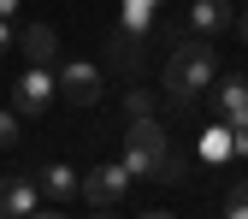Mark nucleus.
<instances>
[{
    "label": "nucleus",
    "mask_w": 248,
    "mask_h": 219,
    "mask_svg": "<svg viewBox=\"0 0 248 219\" xmlns=\"http://www.w3.org/2000/svg\"><path fill=\"white\" fill-rule=\"evenodd\" d=\"M142 219H171V213H142Z\"/></svg>",
    "instance_id": "nucleus-20"
},
{
    "label": "nucleus",
    "mask_w": 248,
    "mask_h": 219,
    "mask_svg": "<svg viewBox=\"0 0 248 219\" xmlns=\"http://www.w3.org/2000/svg\"><path fill=\"white\" fill-rule=\"evenodd\" d=\"M160 83H166V95H171L177 113H195L201 95L219 83V59H213L207 36H183V42H171L166 66H160Z\"/></svg>",
    "instance_id": "nucleus-1"
},
{
    "label": "nucleus",
    "mask_w": 248,
    "mask_h": 219,
    "mask_svg": "<svg viewBox=\"0 0 248 219\" xmlns=\"http://www.w3.org/2000/svg\"><path fill=\"white\" fill-rule=\"evenodd\" d=\"M130 190V166L124 160H101L95 172H83V202L89 207H118Z\"/></svg>",
    "instance_id": "nucleus-3"
},
{
    "label": "nucleus",
    "mask_w": 248,
    "mask_h": 219,
    "mask_svg": "<svg viewBox=\"0 0 248 219\" xmlns=\"http://www.w3.org/2000/svg\"><path fill=\"white\" fill-rule=\"evenodd\" d=\"M18 142H24V118H18V107H0V148L12 154Z\"/></svg>",
    "instance_id": "nucleus-12"
},
{
    "label": "nucleus",
    "mask_w": 248,
    "mask_h": 219,
    "mask_svg": "<svg viewBox=\"0 0 248 219\" xmlns=\"http://www.w3.org/2000/svg\"><path fill=\"white\" fill-rule=\"evenodd\" d=\"M201 154H207V160H225V154H236V148H231V124H213V131L201 136Z\"/></svg>",
    "instance_id": "nucleus-11"
},
{
    "label": "nucleus",
    "mask_w": 248,
    "mask_h": 219,
    "mask_svg": "<svg viewBox=\"0 0 248 219\" xmlns=\"http://www.w3.org/2000/svg\"><path fill=\"white\" fill-rule=\"evenodd\" d=\"M18 48H24L30 66H53V59H59V36H53V24H24Z\"/></svg>",
    "instance_id": "nucleus-10"
},
{
    "label": "nucleus",
    "mask_w": 248,
    "mask_h": 219,
    "mask_svg": "<svg viewBox=\"0 0 248 219\" xmlns=\"http://www.w3.org/2000/svg\"><path fill=\"white\" fill-rule=\"evenodd\" d=\"M225 219H248V178L225 190Z\"/></svg>",
    "instance_id": "nucleus-13"
},
{
    "label": "nucleus",
    "mask_w": 248,
    "mask_h": 219,
    "mask_svg": "<svg viewBox=\"0 0 248 219\" xmlns=\"http://www.w3.org/2000/svg\"><path fill=\"white\" fill-rule=\"evenodd\" d=\"M6 48H12V24L0 18V53H6Z\"/></svg>",
    "instance_id": "nucleus-16"
},
{
    "label": "nucleus",
    "mask_w": 248,
    "mask_h": 219,
    "mask_svg": "<svg viewBox=\"0 0 248 219\" xmlns=\"http://www.w3.org/2000/svg\"><path fill=\"white\" fill-rule=\"evenodd\" d=\"M124 166H130V178H154V184H177L183 172H189L177 160V148H171V136L160 131L154 113L124 124Z\"/></svg>",
    "instance_id": "nucleus-2"
},
{
    "label": "nucleus",
    "mask_w": 248,
    "mask_h": 219,
    "mask_svg": "<svg viewBox=\"0 0 248 219\" xmlns=\"http://www.w3.org/2000/svg\"><path fill=\"white\" fill-rule=\"evenodd\" d=\"M36 184H42V196H47V202H59V207H65V202H77V190H83V178H77L65 160H42Z\"/></svg>",
    "instance_id": "nucleus-8"
},
{
    "label": "nucleus",
    "mask_w": 248,
    "mask_h": 219,
    "mask_svg": "<svg viewBox=\"0 0 248 219\" xmlns=\"http://www.w3.org/2000/svg\"><path fill=\"white\" fill-rule=\"evenodd\" d=\"M53 83H59V95H65L71 107H95V101H101V89H107L101 66H89V59H71V66H59V71H53Z\"/></svg>",
    "instance_id": "nucleus-4"
},
{
    "label": "nucleus",
    "mask_w": 248,
    "mask_h": 219,
    "mask_svg": "<svg viewBox=\"0 0 248 219\" xmlns=\"http://www.w3.org/2000/svg\"><path fill=\"white\" fill-rule=\"evenodd\" d=\"M53 95H59L53 66H30V71L18 77V89H12V107H18V118H24V113H30V118H42V113L53 107Z\"/></svg>",
    "instance_id": "nucleus-5"
},
{
    "label": "nucleus",
    "mask_w": 248,
    "mask_h": 219,
    "mask_svg": "<svg viewBox=\"0 0 248 219\" xmlns=\"http://www.w3.org/2000/svg\"><path fill=\"white\" fill-rule=\"evenodd\" d=\"M18 12H24V0H0V18H6V24H12Z\"/></svg>",
    "instance_id": "nucleus-15"
},
{
    "label": "nucleus",
    "mask_w": 248,
    "mask_h": 219,
    "mask_svg": "<svg viewBox=\"0 0 248 219\" xmlns=\"http://www.w3.org/2000/svg\"><path fill=\"white\" fill-rule=\"evenodd\" d=\"M36 207H42V184L36 178H24V172L0 178V219H30Z\"/></svg>",
    "instance_id": "nucleus-6"
},
{
    "label": "nucleus",
    "mask_w": 248,
    "mask_h": 219,
    "mask_svg": "<svg viewBox=\"0 0 248 219\" xmlns=\"http://www.w3.org/2000/svg\"><path fill=\"white\" fill-rule=\"evenodd\" d=\"M124 113H130V118H142V113H154V101L142 95V89H130V95H124Z\"/></svg>",
    "instance_id": "nucleus-14"
},
{
    "label": "nucleus",
    "mask_w": 248,
    "mask_h": 219,
    "mask_svg": "<svg viewBox=\"0 0 248 219\" xmlns=\"http://www.w3.org/2000/svg\"><path fill=\"white\" fill-rule=\"evenodd\" d=\"M213 113L225 124H248V77L242 71H225L219 89H213Z\"/></svg>",
    "instance_id": "nucleus-7"
},
{
    "label": "nucleus",
    "mask_w": 248,
    "mask_h": 219,
    "mask_svg": "<svg viewBox=\"0 0 248 219\" xmlns=\"http://www.w3.org/2000/svg\"><path fill=\"white\" fill-rule=\"evenodd\" d=\"M89 219H118V213L112 207H89Z\"/></svg>",
    "instance_id": "nucleus-17"
},
{
    "label": "nucleus",
    "mask_w": 248,
    "mask_h": 219,
    "mask_svg": "<svg viewBox=\"0 0 248 219\" xmlns=\"http://www.w3.org/2000/svg\"><path fill=\"white\" fill-rule=\"evenodd\" d=\"M30 219H65V213H59V207H47V213H30Z\"/></svg>",
    "instance_id": "nucleus-19"
},
{
    "label": "nucleus",
    "mask_w": 248,
    "mask_h": 219,
    "mask_svg": "<svg viewBox=\"0 0 248 219\" xmlns=\"http://www.w3.org/2000/svg\"><path fill=\"white\" fill-rule=\"evenodd\" d=\"M236 36H242V42H248V12H236Z\"/></svg>",
    "instance_id": "nucleus-18"
},
{
    "label": "nucleus",
    "mask_w": 248,
    "mask_h": 219,
    "mask_svg": "<svg viewBox=\"0 0 248 219\" xmlns=\"http://www.w3.org/2000/svg\"><path fill=\"white\" fill-rule=\"evenodd\" d=\"M189 24L195 36H219V30H236V12L231 0H189Z\"/></svg>",
    "instance_id": "nucleus-9"
}]
</instances>
